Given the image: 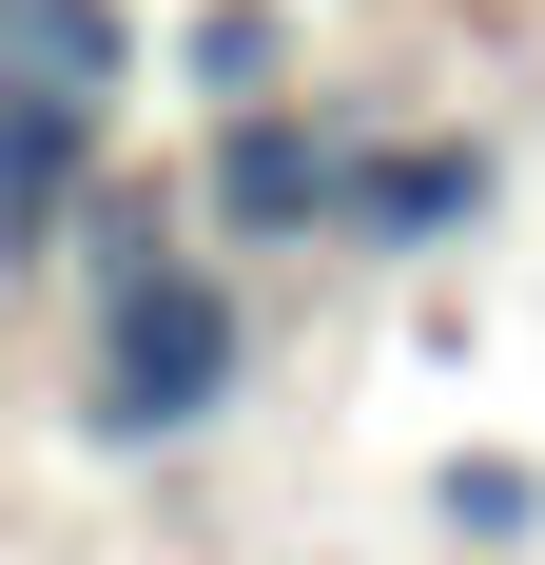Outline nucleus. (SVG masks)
<instances>
[{
    "mask_svg": "<svg viewBox=\"0 0 545 565\" xmlns=\"http://www.w3.org/2000/svg\"><path fill=\"white\" fill-rule=\"evenodd\" d=\"M117 175V98H78V78H20L0 58V274H58V234H78V195Z\"/></svg>",
    "mask_w": 545,
    "mask_h": 565,
    "instance_id": "20e7f679",
    "label": "nucleus"
},
{
    "mask_svg": "<svg viewBox=\"0 0 545 565\" xmlns=\"http://www.w3.org/2000/svg\"><path fill=\"white\" fill-rule=\"evenodd\" d=\"M488 215H506V137L488 117H371V137H351V195H331V254L429 274V254H468Z\"/></svg>",
    "mask_w": 545,
    "mask_h": 565,
    "instance_id": "7ed1b4c3",
    "label": "nucleus"
},
{
    "mask_svg": "<svg viewBox=\"0 0 545 565\" xmlns=\"http://www.w3.org/2000/svg\"><path fill=\"white\" fill-rule=\"evenodd\" d=\"M157 254H195V195H175V175H98V195H78V234H58L78 312H98V292H137Z\"/></svg>",
    "mask_w": 545,
    "mask_h": 565,
    "instance_id": "0eeeda50",
    "label": "nucleus"
},
{
    "mask_svg": "<svg viewBox=\"0 0 545 565\" xmlns=\"http://www.w3.org/2000/svg\"><path fill=\"white\" fill-rule=\"evenodd\" d=\"M234 409H254V292H234L215 234L78 312V449L98 468H175V449H215Z\"/></svg>",
    "mask_w": 545,
    "mask_h": 565,
    "instance_id": "f257e3e1",
    "label": "nucleus"
},
{
    "mask_svg": "<svg viewBox=\"0 0 545 565\" xmlns=\"http://www.w3.org/2000/svg\"><path fill=\"white\" fill-rule=\"evenodd\" d=\"M429 526H448L468 565H526V546H545V468H526V449H448V468H429Z\"/></svg>",
    "mask_w": 545,
    "mask_h": 565,
    "instance_id": "6e6552de",
    "label": "nucleus"
},
{
    "mask_svg": "<svg viewBox=\"0 0 545 565\" xmlns=\"http://www.w3.org/2000/svg\"><path fill=\"white\" fill-rule=\"evenodd\" d=\"M157 58H175L195 117H234V98H292V78H312V20H292V0H195Z\"/></svg>",
    "mask_w": 545,
    "mask_h": 565,
    "instance_id": "39448f33",
    "label": "nucleus"
},
{
    "mask_svg": "<svg viewBox=\"0 0 545 565\" xmlns=\"http://www.w3.org/2000/svg\"><path fill=\"white\" fill-rule=\"evenodd\" d=\"M371 78H292V98H234L215 137H195V234L215 254H331V195H351V137H371Z\"/></svg>",
    "mask_w": 545,
    "mask_h": 565,
    "instance_id": "f03ea898",
    "label": "nucleus"
},
{
    "mask_svg": "<svg viewBox=\"0 0 545 565\" xmlns=\"http://www.w3.org/2000/svg\"><path fill=\"white\" fill-rule=\"evenodd\" d=\"M0 58L20 78H78V98H137L157 78V20L137 0H0Z\"/></svg>",
    "mask_w": 545,
    "mask_h": 565,
    "instance_id": "423d86ee",
    "label": "nucleus"
}]
</instances>
